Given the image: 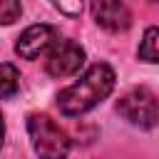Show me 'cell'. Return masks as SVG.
<instances>
[{"label":"cell","mask_w":159,"mask_h":159,"mask_svg":"<svg viewBox=\"0 0 159 159\" xmlns=\"http://www.w3.org/2000/svg\"><path fill=\"white\" fill-rule=\"evenodd\" d=\"M52 5L70 17H77L82 12V0H52Z\"/></svg>","instance_id":"cell-10"},{"label":"cell","mask_w":159,"mask_h":159,"mask_svg":"<svg viewBox=\"0 0 159 159\" xmlns=\"http://www.w3.org/2000/svg\"><path fill=\"white\" fill-rule=\"evenodd\" d=\"M2 139H5V119L0 114V147H2Z\"/></svg>","instance_id":"cell-11"},{"label":"cell","mask_w":159,"mask_h":159,"mask_svg":"<svg viewBox=\"0 0 159 159\" xmlns=\"http://www.w3.org/2000/svg\"><path fill=\"white\" fill-rule=\"evenodd\" d=\"M17 89H20V72H17V67L10 65V62H2L0 65V99L12 97Z\"/></svg>","instance_id":"cell-8"},{"label":"cell","mask_w":159,"mask_h":159,"mask_svg":"<svg viewBox=\"0 0 159 159\" xmlns=\"http://www.w3.org/2000/svg\"><path fill=\"white\" fill-rule=\"evenodd\" d=\"M20 0H0V25H12L20 17Z\"/></svg>","instance_id":"cell-9"},{"label":"cell","mask_w":159,"mask_h":159,"mask_svg":"<svg viewBox=\"0 0 159 159\" xmlns=\"http://www.w3.org/2000/svg\"><path fill=\"white\" fill-rule=\"evenodd\" d=\"M114 70L107 62H97L92 65L77 82H72L70 87H65L57 94V104L60 112L67 117H77L89 112L92 107H97L102 99L109 97V92L114 89Z\"/></svg>","instance_id":"cell-1"},{"label":"cell","mask_w":159,"mask_h":159,"mask_svg":"<svg viewBox=\"0 0 159 159\" xmlns=\"http://www.w3.org/2000/svg\"><path fill=\"white\" fill-rule=\"evenodd\" d=\"M82 65H84V50H82V45H77L75 40H57V42L47 50L45 70H47V75H52V77L77 75Z\"/></svg>","instance_id":"cell-4"},{"label":"cell","mask_w":159,"mask_h":159,"mask_svg":"<svg viewBox=\"0 0 159 159\" xmlns=\"http://www.w3.org/2000/svg\"><path fill=\"white\" fill-rule=\"evenodd\" d=\"M142 62H159V27H147L137 50Z\"/></svg>","instance_id":"cell-7"},{"label":"cell","mask_w":159,"mask_h":159,"mask_svg":"<svg viewBox=\"0 0 159 159\" xmlns=\"http://www.w3.org/2000/svg\"><path fill=\"white\" fill-rule=\"evenodd\" d=\"M27 134H30V144L40 159H67L70 137L47 114H30L27 117Z\"/></svg>","instance_id":"cell-2"},{"label":"cell","mask_w":159,"mask_h":159,"mask_svg":"<svg viewBox=\"0 0 159 159\" xmlns=\"http://www.w3.org/2000/svg\"><path fill=\"white\" fill-rule=\"evenodd\" d=\"M154 2H159V0H154Z\"/></svg>","instance_id":"cell-12"},{"label":"cell","mask_w":159,"mask_h":159,"mask_svg":"<svg viewBox=\"0 0 159 159\" xmlns=\"http://www.w3.org/2000/svg\"><path fill=\"white\" fill-rule=\"evenodd\" d=\"M117 112L139 129H152L159 124V102L149 87H132L117 102Z\"/></svg>","instance_id":"cell-3"},{"label":"cell","mask_w":159,"mask_h":159,"mask_svg":"<svg viewBox=\"0 0 159 159\" xmlns=\"http://www.w3.org/2000/svg\"><path fill=\"white\" fill-rule=\"evenodd\" d=\"M92 17L109 32H124L132 25V12L122 0H92Z\"/></svg>","instance_id":"cell-6"},{"label":"cell","mask_w":159,"mask_h":159,"mask_svg":"<svg viewBox=\"0 0 159 159\" xmlns=\"http://www.w3.org/2000/svg\"><path fill=\"white\" fill-rule=\"evenodd\" d=\"M57 42V30L52 25H30L27 30H22V35L15 42V52L22 60H37L42 52H47L52 45Z\"/></svg>","instance_id":"cell-5"}]
</instances>
